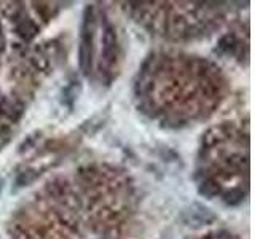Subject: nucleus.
Masks as SVG:
<instances>
[{
	"label": "nucleus",
	"instance_id": "1",
	"mask_svg": "<svg viewBox=\"0 0 255 239\" xmlns=\"http://www.w3.org/2000/svg\"><path fill=\"white\" fill-rule=\"evenodd\" d=\"M94 34H96V13L94 6L88 5L83 11L82 29H80V48L78 62L85 75H90L93 69V51H94Z\"/></svg>",
	"mask_w": 255,
	"mask_h": 239
},
{
	"label": "nucleus",
	"instance_id": "2",
	"mask_svg": "<svg viewBox=\"0 0 255 239\" xmlns=\"http://www.w3.org/2000/svg\"><path fill=\"white\" fill-rule=\"evenodd\" d=\"M120 56V45H118V37L115 27L110 22H106L104 26V35H102V61L104 64L112 69L117 64Z\"/></svg>",
	"mask_w": 255,
	"mask_h": 239
},
{
	"label": "nucleus",
	"instance_id": "3",
	"mask_svg": "<svg viewBox=\"0 0 255 239\" xmlns=\"http://www.w3.org/2000/svg\"><path fill=\"white\" fill-rule=\"evenodd\" d=\"M182 220L185 222V225L193 228H201L204 225H211L217 220V215L212 214L207 207L201 204H191L188 209L183 211Z\"/></svg>",
	"mask_w": 255,
	"mask_h": 239
},
{
	"label": "nucleus",
	"instance_id": "4",
	"mask_svg": "<svg viewBox=\"0 0 255 239\" xmlns=\"http://www.w3.org/2000/svg\"><path fill=\"white\" fill-rule=\"evenodd\" d=\"M16 22V34H18L24 42H30L32 38H35L38 34V26L34 19L24 16V13H19L16 18H13Z\"/></svg>",
	"mask_w": 255,
	"mask_h": 239
},
{
	"label": "nucleus",
	"instance_id": "5",
	"mask_svg": "<svg viewBox=\"0 0 255 239\" xmlns=\"http://www.w3.org/2000/svg\"><path fill=\"white\" fill-rule=\"evenodd\" d=\"M24 114V104L16 99V98H5L0 99V115L8 118V120H13V121H18V120L22 117Z\"/></svg>",
	"mask_w": 255,
	"mask_h": 239
},
{
	"label": "nucleus",
	"instance_id": "6",
	"mask_svg": "<svg viewBox=\"0 0 255 239\" xmlns=\"http://www.w3.org/2000/svg\"><path fill=\"white\" fill-rule=\"evenodd\" d=\"M239 48H241V42L238 40V37L235 34H227L219 40L215 51L223 56H233L238 53Z\"/></svg>",
	"mask_w": 255,
	"mask_h": 239
},
{
	"label": "nucleus",
	"instance_id": "7",
	"mask_svg": "<svg viewBox=\"0 0 255 239\" xmlns=\"http://www.w3.org/2000/svg\"><path fill=\"white\" fill-rule=\"evenodd\" d=\"M198 191H199V195H201V196L214 198V196L220 195L222 187H220V183L217 182V179H214V177H206L201 183H199Z\"/></svg>",
	"mask_w": 255,
	"mask_h": 239
},
{
	"label": "nucleus",
	"instance_id": "8",
	"mask_svg": "<svg viewBox=\"0 0 255 239\" xmlns=\"http://www.w3.org/2000/svg\"><path fill=\"white\" fill-rule=\"evenodd\" d=\"M78 94H80V82L72 80V82H69V85L64 88V91H62V102L66 104L69 109H72L77 98H78Z\"/></svg>",
	"mask_w": 255,
	"mask_h": 239
},
{
	"label": "nucleus",
	"instance_id": "9",
	"mask_svg": "<svg viewBox=\"0 0 255 239\" xmlns=\"http://www.w3.org/2000/svg\"><path fill=\"white\" fill-rule=\"evenodd\" d=\"M244 201V191L243 188H231L223 195V203L227 206H239Z\"/></svg>",
	"mask_w": 255,
	"mask_h": 239
},
{
	"label": "nucleus",
	"instance_id": "10",
	"mask_svg": "<svg viewBox=\"0 0 255 239\" xmlns=\"http://www.w3.org/2000/svg\"><path fill=\"white\" fill-rule=\"evenodd\" d=\"M40 177V172L35 171V169H27V171H22L19 172L18 179H16V187L21 188V187H27L30 185L32 182H34L35 179Z\"/></svg>",
	"mask_w": 255,
	"mask_h": 239
},
{
	"label": "nucleus",
	"instance_id": "11",
	"mask_svg": "<svg viewBox=\"0 0 255 239\" xmlns=\"http://www.w3.org/2000/svg\"><path fill=\"white\" fill-rule=\"evenodd\" d=\"M3 48H5V37L2 34V26H0V53L3 51Z\"/></svg>",
	"mask_w": 255,
	"mask_h": 239
}]
</instances>
